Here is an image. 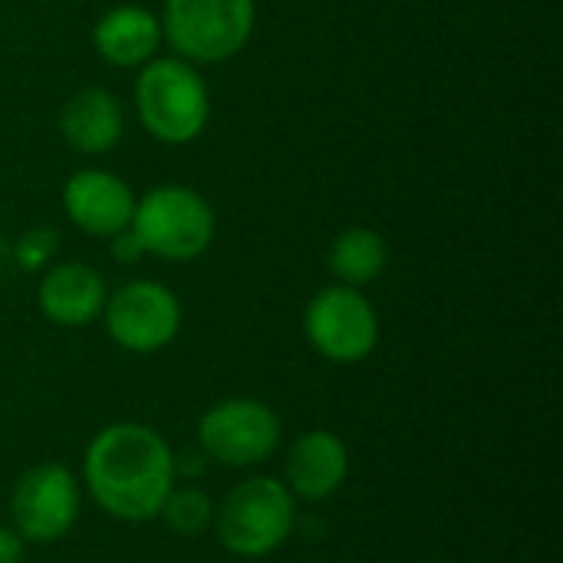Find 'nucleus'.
Here are the masks:
<instances>
[{
    "label": "nucleus",
    "mask_w": 563,
    "mask_h": 563,
    "mask_svg": "<svg viewBox=\"0 0 563 563\" xmlns=\"http://www.w3.org/2000/svg\"><path fill=\"white\" fill-rule=\"evenodd\" d=\"M109 287L102 274L82 261H53L36 284V307L40 313L63 330L89 327L102 317Z\"/></svg>",
    "instance_id": "nucleus-11"
},
{
    "label": "nucleus",
    "mask_w": 563,
    "mask_h": 563,
    "mask_svg": "<svg viewBox=\"0 0 563 563\" xmlns=\"http://www.w3.org/2000/svg\"><path fill=\"white\" fill-rule=\"evenodd\" d=\"M23 548L26 544L13 528L0 525V563H23Z\"/></svg>",
    "instance_id": "nucleus-19"
},
{
    "label": "nucleus",
    "mask_w": 563,
    "mask_h": 563,
    "mask_svg": "<svg viewBox=\"0 0 563 563\" xmlns=\"http://www.w3.org/2000/svg\"><path fill=\"white\" fill-rule=\"evenodd\" d=\"M280 439V416L254 396L221 399L198 419V449L224 468H257L271 462Z\"/></svg>",
    "instance_id": "nucleus-6"
},
{
    "label": "nucleus",
    "mask_w": 563,
    "mask_h": 563,
    "mask_svg": "<svg viewBox=\"0 0 563 563\" xmlns=\"http://www.w3.org/2000/svg\"><path fill=\"white\" fill-rule=\"evenodd\" d=\"M109 251H112V257H115L119 264H135V261H142V257H145V251H142L139 238L132 234V228H125V231L112 234V238H109Z\"/></svg>",
    "instance_id": "nucleus-18"
},
{
    "label": "nucleus",
    "mask_w": 563,
    "mask_h": 563,
    "mask_svg": "<svg viewBox=\"0 0 563 563\" xmlns=\"http://www.w3.org/2000/svg\"><path fill=\"white\" fill-rule=\"evenodd\" d=\"M158 518L181 538H198L214 525V501L195 485H175Z\"/></svg>",
    "instance_id": "nucleus-16"
},
{
    "label": "nucleus",
    "mask_w": 563,
    "mask_h": 563,
    "mask_svg": "<svg viewBox=\"0 0 563 563\" xmlns=\"http://www.w3.org/2000/svg\"><path fill=\"white\" fill-rule=\"evenodd\" d=\"M56 254H59V231L49 224L26 228L13 244V261L26 274H43L56 261Z\"/></svg>",
    "instance_id": "nucleus-17"
},
{
    "label": "nucleus",
    "mask_w": 563,
    "mask_h": 563,
    "mask_svg": "<svg viewBox=\"0 0 563 563\" xmlns=\"http://www.w3.org/2000/svg\"><path fill=\"white\" fill-rule=\"evenodd\" d=\"M211 528L228 554L244 561L267 558L290 541L297 528V498L284 478L251 475L214 505Z\"/></svg>",
    "instance_id": "nucleus-3"
},
{
    "label": "nucleus",
    "mask_w": 563,
    "mask_h": 563,
    "mask_svg": "<svg viewBox=\"0 0 563 563\" xmlns=\"http://www.w3.org/2000/svg\"><path fill=\"white\" fill-rule=\"evenodd\" d=\"M63 211L82 234L109 241L129 228L135 191L109 168H79L63 185Z\"/></svg>",
    "instance_id": "nucleus-10"
},
{
    "label": "nucleus",
    "mask_w": 563,
    "mask_h": 563,
    "mask_svg": "<svg viewBox=\"0 0 563 563\" xmlns=\"http://www.w3.org/2000/svg\"><path fill=\"white\" fill-rule=\"evenodd\" d=\"M350 475V449L330 429L303 432L284 462V485L297 501H327L333 498Z\"/></svg>",
    "instance_id": "nucleus-12"
},
{
    "label": "nucleus",
    "mask_w": 563,
    "mask_h": 563,
    "mask_svg": "<svg viewBox=\"0 0 563 563\" xmlns=\"http://www.w3.org/2000/svg\"><path fill=\"white\" fill-rule=\"evenodd\" d=\"M122 102L102 86H82L59 109V135L79 155H106L122 142Z\"/></svg>",
    "instance_id": "nucleus-14"
},
{
    "label": "nucleus",
    "mask_w": 563,
    "mask_h": 563,
    "mask_svg": "<svg viewBox=\"0 0 563 563\" xmlns=\"http://www.w3.org/2000/svg\"><path fill=\"white\" fill-rule=\"evenodd\" d=\"M307 343L330 363L353 366L379 346V313L360 287L330 284L317 290L303 310Z\"/></svg>",
    "instance_id": "nucleus-7"
},
{
    "label": "nucleus",
    "mask_w": 563,
    "mask_h": 563,
    "mask_svg": "<svg viewBox=\"0 0 563 563\" xmlns=\"http://www.w3.org/2000/svg\"><path fill=\"white\" fill-rule=\"evenodd\" d=\"M162 36L195 66L234 59L254 36L257 0H165Z\"/></svg>",
    "instance_id": "nucleus-5"
},
{
    "label": "nucleus",
    "mask_w": 563,
    "mask_h": 563,
    "mask_svg": "<svg viewBox=\"0 0 563 563\" xmlns=\"http://www.w3.org/2000/svg\"><path fill=\"white\" fill-rule=\"evenodd\" d=\"M99 320L119 350L152 356L175 343L181 330V300L162 280L139 277L106 297Z\"/></svg>",
    "instance_id": "nucleus-9"
},
{
    "label": "nucleus",
    "mask_w": 563,
    "mask_h": 563,
    "mask_svg": "<svg viewBox=\"0 0 563 563\" xmlns=\"http://www.w3.org/2000/svg\"><path fill=\"white\" fill-rule=\"evenodd\" d=\"M82 482L59 462L33 465L20 475L10 495V528L23 544H59L79 521Z\"/></svg>",
    "instance_id": "nucleus-8"
},
{
    "label": "nucleus",
    "mask_w": 563,
    "mask_h": 563,
    "mask_svg": "<svg viewBox=\"0 0 563 563\" xmlns=\"http://www.w3.org/2000/svg\"><path fill=\"white\" fill-rule=\"evenodd\" d=\"M327 264H330V274L336 277V284L363 290L366 284H373V280H379L386 274L389 244L376 228L353 224V228H343L333 238Z\"/></svg>",
    "instance_id": "nucleus-15"
},
{
    "label": "nucleus",
    "mask_w": 563,
    "mask_h": 563,
    "mask_svg": "<svg viewBox=\"0 0 563 563\" xmlns=\"http://www.w3.org/2000/svg\"><path fill=\"white\" fill-rule=\"evenodd\" d=\"M132 106L142 129L162 145H191L211 119V92L201 69L181 56H155L135 76Z\"/></svg>",
    "instance_id": "nucleus-2"
},
{
    "label": "nucleus",
    "mask_w": 563,
    "mask_h": 563,
    "mask_svg": "<svg viewBox=\"0 0 563 563\" xmlns=\"http://www.w3.org/2000/svg\"><path fill=\"white\" fill-rule=\"evenodd\" d=\"M178 485L172 445L145 422H112L99 429L82 455V492L115 521H155Z\"/></svg>",
    "instance_id": "nucleus-1"
},
{
    "label": "nucleus",
    "mask_w": 563,
    "mask_h": 563,
    "mask_svg": "<svg viewBox=\"0 0 563 563\" xmlns=\"http://www.w3.org/2000/svg\"><path fill=\"white\" fill-rule=\"evenodd\" d=\"M162 20L148 7L119 3L109 7L92 26V46L102 63L115 69H142L162 49Z\"/></svg>",
    "instance_id": "nucleus-13"
},
{
    "label": "nucleus",
    "mask_w": 563,
    "mask_h": 563,
    "mask_svg": "<svg viewBox=\"0 0 563 563\" xmlns=\"http://www.w3.org/2000/svg\"><path fill=\"white\" fill-rule=\"evenodd\" d=\"M129 228L145 254L172 264H188L214 244L218 218L205 195L188 185L168 181L135 198Z\"/></svg>",
    "instance_id": "nucleus-4"
}]
</instances>
